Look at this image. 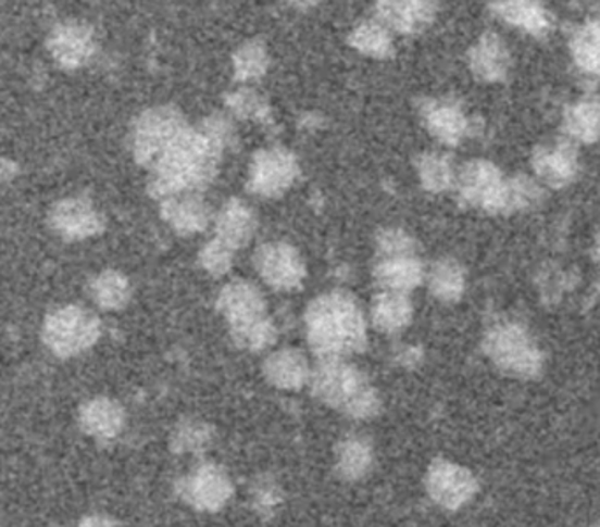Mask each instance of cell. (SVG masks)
Instances as JSON below:
<instances>
[{"mask_svg": "<svg viewBox=\"0 0 600 527\" xmlns=\"http://www.w3.org/2000/svg\"><path fill=\"white\" fill-rule=\"evenodd\" d=\"M224 150L204 130L189 127L150 171L148 193L162 201L178 193L203 192L217 178Z\"/></svg>", "mask_w": 600, "mask_h": 527, "instance_id": "1", "label": "cell"}, {"mask_svg": "<svg viewBox=\"0 0 600 527\" xmlns=\"http://www.w3.org/2000/svg\"><path fill=\"white\" fill-rule=\"evenodd\" d=\"M307 343L315 357L347 359L368 344L366 321L358 299L335 289L310 301L305 310Z\"/></svg>", "mask_w": 600, "mask_h": 527, "instance_id": "2", "label": "cell"}, {"mask_svg": "<svg viewBox=\"0 0 600 527\" xmlns=\"http://www.w3.org/2000/svg\"><path fill=\"white\" fill-rule=\"evenodd\" d=\"M309 387L318 403L354 421L377 417L383 406L368 376L347 359H321L312 367Z\"/></svg>", "mask_w": 600, "mask_h": 527, "instance_id": "3", "label": "cell"}, {"mask_svg": "<svg viewBox=\"0 0 600 527\" xmlns=\"http://www.w3.org/2000/svg\"><path fill=\"white\" fill-rule=\"evenodd\" d=\"M217 312L229 326L233 343L240 350L261 353L277 343L278 330L268 315V303L258 285L233 280L217 296Z\"/></svg>", "mask_w": 600, "mask_h": 527, "instance_id": "4", "label": "cell"}, {"mask_svg": "<svg viewBox=\"0 0 600 527\" xmlns=\"http://www.w3.org/2000/svg\"><path fill=\"white\" fill-rule=\"evenodd\" d=\"M190 125L178 105H152L136 118L130 133L133 156L145 170L152 171Z\"/></svg>", "mask_w": 600, "mask_h": 527, "instance_id": "5", "label": "cell"}, {"mask_svg": "<svg viewBox=\"0 0 600 527\" xmlns=\"http://www.w3.org/2000/svg\"><path fill=\"white\" fill-rule=\"evenodd\" d=\"M99 316L79 304H67L48 313L41 340L55 357L73 359L88 352L101 338Z\"/></svg>", "mask_w": 600, "mask_h": 527, "instance_id": "6", "label": "cell"}, {"mask_svg": "<svg viewBox=\"0 0 600 527\" xmlns=\"http://www.w3.org/2000/svg\"><path fill=\"white\" fill-rule=\"evenodd\" d=\"M483 349L509 375L534 378L542 369L539 347L532 341L527 330L516 324H502L488 330Z\"/></svg>", "mask_w": 600, "mask_h": 527, "instance_id": "7", "label": "cell"}, {"mask_svg": "<svg viewBox=\"0 0 600 527\" xmlns=\"http://www.w3.org/2000/svg\"><path fill=\"white\" fill-rule=\"evenodd\" d=\"M300 176L298 156L286 147L261 148L250 161L247 190L259 198L277 199Z\"/></svg>", "mask_w": 600, "mask_h": 527, "instance_id": "8", "label": "cell"}, {"mask_svg": "<svg viewBox=\"0 0 600 527\" xmlns=\"http://www.w3.org/2000/svg\"><path fill=\"white\" fill-rule=\"evenodd\" d=\"M175 494L190 509L203 514H217L232 501L235 486L222 466L203 463L175 481Z\"/></svg>", "mask_w": 600, "mask_h": 527, "instance_id": "9", "label": "cell"}, {"mask_svg": "<svg viewBox=\"0 0 600 527\" xmlns=\"http://www.w3.org/2000/svg\"><path fill=\"white\" fill-rule=\"evenodd\" d=\"M252 266L261 280L278 292L300 290L307 278L305 259L286 241H270L258 247Z\"/></svg>", "mask_w": 600, "mask_h": 527, "instance_id": "10", "label": "cell"}, {"mask_svg": "<svg viewBox=\"0 0 600 527\" xmlns=\"http://www.w3.org/2000/svg\"><path fill=\"white\" fill-rule=\"evenodd\" d=\"M48 224L65 241H84L102 235L107 229V216L90 199L76 196L57 201L48 213Z\"/></svg>", "mask_w": 600, "mask_h": 527, "instance_id": "11", "label": "cell"}, {"mask_svg": "<svg viewBox=\"0 0 600 527\" xmlns=\"http://www.w3.org/2000/svg\"><path fill=\"white\" fill-rule=\"evenodd\" d=\"M47 48L51 59L55 60L62 70L74 71L84 67L96 55L98 41L92 25L84 20H64L51 28Z\"/></svg>", "mask_w": 600, "mask_h": 527, "instance_id": "12", "label": "cell"}, {"mask_svg": "<svg viewBox=\"0 0 600 527\" xmlns=\"http://www.w3.org/2000/svg\"><path fill=\"white\" fill-rule=\"evenodd\" d=\"M479 484L471 472L443 459H435L426 473V491L442 509H462L476 495Z\"/></svg>", "mask_w": 600, "mask_h": 527, "instance_id": "13", "label": "cell"}, {"mask_svg": "<svg viewBox=\"0 0 600 527\" xmlns=\"http://www.w3.org/2000/svg\"><path fill=\"white\" fill-rule=\"evenodd\" d=\"M508 181L497 165L474 161L463 167L460 175V192L468 204L485 208L491 213H503Z\"/></svg>", "mask_w": 600, "mask_h": 527, "instance_id": "14", "label": "cell"}, {"mask_svg": "<svg viewBox=\"0 0 600 527\" xmlns=\"http://www.w3.org/2000/svg\"><path fill=\"white\" fill-rule=\"evenodd\" d=\"M78 424L93 440L113 441L124 431L127 413L116 399L98 396L79 406Z\"/></svg>", "mask_w": 600, "mask_h": 527, "instance_id": "15", "label": "cell"}, {"mask_svg": "<svg viewBox=\"0 0 600 527\" xmlns=\"http://www.w3.org/2000/svg\"><path fill=\"white\" fill-rule=\"evenodd\" d=\"M213 211L201 193H178L162 199L161 216L176 235L195 236L209 229Z\"/></svg>", "mask_w": 600, "mask_h": 527, "instance_id": "16", "label": "cell"}, {"mask_svg": "<svg viewBox=\"0 0 600 527\" xmlns=\"http://www.w3.org/2000/svg\"><path fill=\"white\" fill-rule=\"evenodd\" d=\"M258 230L255 211L243 199H227L215 216V238L233 250L249 247Z\"/></svg>", "mask_w": 600, "mask_h": 527, "instance_id": "17", "label": "cell"}, {"mask_svg": "<svg viewBox=\"0 0 600 527\" xmlns=\"http://www.w3.org/2000/svg\"><path fill=\"white\" fill-rule=\"evenodd\" d=\"M263 375L275 389L298 392L309 386L312 366L305 353L298 349L277 350L263 361Z\"/></svg>", "mask_w": 600, "mask_h": 527, "instance_id": "18", "label": "cell"}, {"mask_svg": "<svg viewBox=\"0 0 600 527\" xmlns=\"http://www.w3.org/2000/svg\"><path fill=\"white\" fill-rule=\"evenodd\" d=\"M377 22L400 34H417L425 30L435 16L432 2H392L384 0L375 4Z\"/></svg>", "mask_w": 600, "mask_h": 527, "instance_id": "19", "label": "cell"}, {"mask_svg": "<svg viewBox=\"0 0 600 527\" xmlns=\"http://www.w3.org/2000/svg\"><path fill=\"white\" fill-rule=\"evenodd\" d=\"M468 62L476 78L483 81H499L508 74L511 55L497 34L486 33L485 36H480L476 47L471 48Z\"/></svg>", "mask_w": 600, "mask_h": 527, "instance_id": "20", "label": "cell"}, {"mask_svg": "<svg viewBox=\"0 0 600 527\" xmlns=\"http://www.w3.org/2000/svg\"><path fill=\"white\" fill-rule=\"evenodd\" d=\"M534 170L551 187H564L576 175V150L568 142L537 148L534 153Z\"/></svg>", "mask_w": 600, "mask_h": 527, "instance_id": "21", "label": "cell"}, {"mask_svg": "<svg viewBox=\"0 0 600 527\" xmlns=\"http://www.w3.org/2000/svg\"><path fill=\"white\" fill-rule=\"evenodd\" d=\"M374 466V447L365 436L349 435L335 447V472L347 481H358Z\"/></svg>", "mask_w": 600, "mask_h": 527, "instance_id": "22", "label": "cell"}, {"mask_svg": "<svg viewBox=\"0 0 600 527\" xmlns=\"http://www.w3.org/2000/svg\"><path fill=\"white\" fill-rule=\"evenodd\" d=\"M88 296L104 312H118L129 304L133 287L124 273L116 269L101 271L88 281Z\"/></svg>", "mask_w": 600, "mask_h": 527, "instance_id": "23", "label": "cell"}, {"mask_svg": "<svg viewBox=\"0 0 600 527\" xmlns=\"http://www.w3.org/2000/svg\"><path fill=\"white\" fill-rule=\"evenodd\" d=\"M423 276L425 269L416 258L380 259L374 269L375 281L389 292L405 293L416 289Z\"/></svg>", "mask_w": 600, "mask_h": 527, "instance_id": "24", "label": "cell"}, {"mask_svg": "<svg viewBox=\"0 0 600 527\" xmlns=\"http://www.w3.org/2000/svg\"><path fill=\"white\" fill-rule=\"evenodd\" d=\"M412 313L414 308L405 293L384 290L372 304V321L375 329L386 335H395L405 329L411 324Z\"/></svg>", "mask_w": 600, "mask_h": 527, "instance_id": "25", "label": "cell"}, {"mask_svg": "<svg viewBox=\"0 0 600 527\" xmlns=\"http://www.w3.org/2000/svg\"><path fill=\"white\" fill-rule=\"evenodd\" d=\"M423 122L429 134L446 145H458L468 129V122L462 111L449 104L429 102L423 108Z\"/></svg>", "mask_w": 600, "mask_h": 527, "instance_id": "26", "label": "cell"}, {"mask_svg": "<svg viewBox=\"0 0 600 527\" xmlns=\"http://www.w3.org/2000/svg\"><path fill=\"white\" fill-rule=\"evenodd\" d=\"M215 429L209 422L199 418H184L170 435V450L175 455H201L212 449Z\"/></svg>", "mask_w": 600, "mask_h": 527, "instance_id": "27", "label": "cell"}, {"mask_svg": "<svg viewBox=\"0 0 600 527\" xmlns=\"http://www.w3.org/2000/svg\"><path fill=\"white\" fill-rule=\"evenodd\" d=\"M491 10L508 24L516 25L534 36H545L551 25L545 8L534 2H495Z\"/></svg>", "mask_w": 600, "mask_h": 527, "instance_id": "28", "label": "cell"}, {"mask_svg": "<svg viewBox=\"0 0 600 527\" xmlns=\"http://www.w3.org/2000/svg\"><path fill=\"white\" fill-rule=\"evenodd\" d=\"M270 55L261 39H249L233 53V74L236 81L254 83L268 73Z\"/></svg>", "mask_w": 600, "mask_h": 527, "instance_id": "29", "label": "cell"}, {"mask_svg": "<svg viewBox=\"0 0 600 527\" xmlns=\"http://www.w3.org/2000/svg\"><path fill=\"white\" fill-rule=\"evenodd\" d=\"M349 45L372 59H389L392 55V39L388 28L380 22H363L349 34Z\"/></svg>", "mask_w": 600, "mask_h": 527, "instance_id": "30", "label": "cell"}, {"mask_svg": "<svg viewBox=\"0 0 600 527\" xmlns=\"http://www.w3.org/2000/svg\"><path fill=\"white\" fill-rule=\"evenodd\" d=\"M565 129L579 141L593 142L600 139V99H588L568 108L565 113Z\"/></svg>", "mask_w": 600, "mask_h": 527, "instance_id": "31", "label": "cell"}, {"mask_svg": "<svg viewBox=\"0 0 600 527\" xmlns=\"http://www.w3.org/2000/svg\"><path fill=\"white\" fill-rule=\"evenodd\" d=\"M224 102L236 118L259 122V124H272L273 122L268 101L254 88H236L224 97Z\"/></svg>", "mask_w": 600, "mask_h": 527, "instance_id": "32", "label": "cell"}, {"mask_svg": "<svg viewBox=\"0 0 600 527\" xmlns=\"http://www.w3.org/2000/svg\"><path fill=\"white\" fill-rule=\"evenodd\" d=\"M463 289H465V276L458 262L442 259L432 267L429 290L435 298H439L443 303H454L462 298Z\"/></svg>", "mask_w": 600, "mask_h": 527, "instance_id": "33", "label": "cell"}, {"mask_svg": "<svg viewBox=\"0 0 600 527\" xmlns=\"http://www.w3.org/2000/svg\"><path fill=\"white\" fill-rule=\"evenodd\" d=\"M573 55L582 70L600 76V22H590L574 36Z\"/></svg>", "mask_w": 600, "mask_h": 527, "instance_id": "34", "label": "cell"}, {"mask_svg": "<svg viewBox=\"0 0 600 527\" xmlns=\"http://www.w3.org/2000/svg\"><path fill=\"white\" fill-rule=\"evenodd\" d=\"M421 184L432 192H442L453 181V167L448 156L440 153H425L416 162Z\"/></svg>", "mask_w": 600, "mask_h": 527, "instance_id": "35", "label": "cell"}, {"mask_svg": "<svg viewBox=\"0 0 600 527\" xmlns=\"http://www.w3.org/2000/svg\"><path fill=\"white\" fill-rule=\"evenodd\" d=\"M233 261H235V250L227 247L226 243H222L217 238L204 243L198 253L199 266L203 267L213 278L227 275L232 271Z\"/></svg>", "mask_w": 600, "mask_h": 527, "instance_id": "36", "label": "cell"}, {"mask_svg": "<svg viewBox=\"0 0 600 527\" xmlns=\"http://www.w3.org/2000/svg\"><path fill=\"white\" fill-rule=\"evenodd\" d=\"M283 489L268 475L255 478L254 484L250 487L252 509L255 510V514L263 515V517L275 514V510L283 504Z\"/></svg>", "mask_w": 600, "mask_h": 527, "instance_id": "37", "label": "cell"}, {"mask_svg": "<svg viewBox=\"0 0 600 527\" xmlns=\"http://www.w3.org/2000/svg\"><path fill=\"white\" fill-rule=\"evenodd\" d=\"M375 244L383 259L414 258L416 252V241L400 229L380 230Z\"/></svg>", "mask_w": 600, "mask_h": 527, "instance_id": "38", "label": "cell"}, {"mask_svg": "<svg viewBox=\"0 0 600 527\" xmlns=\"http://www.w3.org/2000/svg\"><path fill=\"white\" fill-rule=\"evenodd\" d=\"M539 198V187L532 179L520 178L508 181L505 188V206L503 211L520 210V208L530 206Z\"/></svg>", "mask_w": 600, "mask_h": 527, "instance_id": "39", "label": "cell"}, {"mask_svg": "<svg viewBox=\"0 0 600 527\" xmlns=\"http://www.w3.org/2000/svg\"><path fill=\"white\" fill-rule=\"evenodd\" d=\"M199 129L212 136L215 141L221 142L222 147H232L235 141V127L229 116L222 113H213L201 122Z\"/></svg>", "mask_w": 600, "mask_h": 527, "instance_id": "40", "label": "cell"}, {"mask_svg": "<svg viewBox=\"0 0 600 527\" xmlns=\"http://www.w3.org/2000/svg\"><path fill=\"white\" fill-rule=\"evenodd\" d=\"M78 527H121L115 518L108 517L104 514H92L79 520Z\"/></svg>", "mask_w": 600, "mask_h": 527, "instance_id": "41", "label": "cell"}, {"mask_svg": "<svg viewBox=\"0 0 600 527\" xmlns=\"http://www.w3.org/2000/svg\"><path fill=\"white\" fill-rule=\"evenodd\" d=\"M398 359H400V363H402L403 366H414V364L420 363L421 350L409 347V349L403 350V352L398 355Z\"/></svg>", "mask_w": 600, "mask_h": 527, "instance_id": "42", "label": "cell"}, {"mask_svg": "<svg viewBox=\"0 0 600 527\" xmlns=\"http://www.w3.org/2000/svg\"><path fill=\"white\" fill-rule=\"evenodd\" d=\"M597 250H599V261H600V241H599V247H597Z\"/></svg>", "mask_w": 600, "mask_h": 527, "instance_id": "43", "label": "cell"}, {"mask_svg": "<svg viewBox=\"0 0 600 527\" xmlns=\"http://www.w3.org/2000/svg\"><path fill=\"white\" fill-rule=\"evenodd\" d=\"M591 527H600V520L599 523L596 524V526H591Z\"/></svg>", "mask_w": 600, "mask_h": 527, "instance_id": "44", "label": "cell"}]
</instances>
